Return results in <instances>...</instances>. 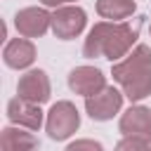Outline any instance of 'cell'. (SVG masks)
<instances>
[{"mask_svg": "<svg viewBox=\"0 0 151 151\" xmlns=\"http://www.w3.org/2000/svg\"><path fill=\"white\" fill-rule=\"evenodd\" d=\"M139 35V21L137 24H127V21H120V24H97L85 45H83V52L85 57H106V59H120L125 57V52L132 47V42L137 40Z\"/></svg>", "mask_w": 151, "mask_h": 151, "instance_id": "obj_1", "label": "cell"}, {"mask_svg": "<svg viewBox=\"0 0 151 151\" xmlns=\"http://www.w3.org/2000/svg\"><path fill=\"white\" fill-rule=\"evenodd\" d=\"M78 125H80V116L71 101H57L47 113V134L57 142L71 137L78 130Z\"/></svg>", "mask_w": 151, "mask_h": 151, "instance_id": "obj_2", "label": "cell"}, {"mask_svg": "<svg viewBox=\"0 0 151 151\" xmlns=\"http://www.w3.org/2000/svg\"><path fill=\"white\" fill-rule=\"evenodd\" d=\"M149 71H151V50L146 45H137L134 52L125 61H120V64L113 66V80H118L120 85H125V83L144 76Z\"/></svg>", "mask_w": 151, "mask_h": 151, "instance_id": "obj_3", "label": "cell"}, {"mask_svg": "<svg viewBox=\"0 0 151 151\" xmlns=\"http://www.w3.org/2000/svg\"><path fill=\"white\" fill-rule=\"evenodd\" d=\"M120 104H123V94L118 90H113V87H104L101 92H97L92 97H85V109H87L92 120L113 118L120 111Z\"/></svg>", "mask_w": 151, "mask_h": 151, "instance_id": "obj_4", "label": "cell"}, {"mask_svg": "<svg viewBox=\"0 0 151 151\" xmlns=\"http://www.w3.org/2000/svg\"><path fill=\"white\" fill-rule=\"evenodd\" d=\"M85 21L87 19H85V12L80 7H59L52 14V31L57 38L71 40L85 28Z\"/></svg>", "mask_w": 151, "mask_h": 151, "instance_id": "obj_5", "label": "cell"}, {"mask_svg": "<svg viewBox=\"0 0 151 151\" xmlns=\"http://www.w3.org/2000/svg\"><path fill=\"white\" fill-rule=\"evenodd\" d=\"M17 94L31 104H42L50 99V80L45 71H28L19 78Z\"/></svg>", "mask_w": 151, "mask_h": 151, "instance_id": "obj_6", "label": "cell"}, {"mask_svg": "<svg viewBox=\"0 0 151 151\" xmlns=\"http://www.w3.org/2000/svg\"><path fill=\"white\" fill-rule=\"evenodd\" d=\"M14 24H17V31L24 38H38L50 28L52 14H47L42 7H26V9H21L17 14Z\"/></svg>", "mask_w": 151, "mask_h": 151, "instance_id": "obj_7", "label": "cell"}, {"mask_svg": "<svg viewBox=\"0 0 151 151\" xmlns=\"http://www.w3.org/2000/svg\"><path fill=\"white\" fill-rule=\"evenodd\" d=\"M68 85L73 92H78L83 97H92L106 87V80H104L101 71H97L92 66H78L68 73Z\"/></svg>", "mask_w": 151, "mask_h": 151, "instance_id": "obj_8", "label": "cell"}, {"mask_svg": "<svg viewBox=\"0 0 151 151\" xmlns=\"http://www.w3.org/2000/svg\"><path fill=\"white\" fill-rule=\"evenodd\" d=\"M120 132L125 137H139L151 142V111L144 106H132L120 118Z\"/></svg>", "mask_w": 151, "mask_h": 151, "instance_id": "obj_9", "label": "cell"}, {"mask_svg": "<svg viewBox=\"0 0 151 151\" xmlns=\"http://www.w3.org/2000/svg\"><path fill=\"white\" fill-rule=\"evenodd\" d=\"M7 116L12 123L17 125H24L28 130H38L42 125V111H40V104H31L21 97L12 99L7 104Z\"/></svg>", "mask_w": 151, "mask_h": 151, "instance_id": "obj_10", "label": "cell"}, {"mask_svg": "<svg viewBox=\"0 0 151 151\" xmlns=\"http://www.w3.org/2000/svg\"><path fill=\"white\" fill-rule=\"evenodd\" d=\"M2 57H5V64H7L9 68H26V66H31L33 59H35V47H33V42L26 40V38H14V40L7 42Z\"/></svg>", "mask_w": 151, "mask_h": 151, "instance_id": "obj_11", "label": "cell"}, {"mask_svg": "<svg viewBox=\"0 0 151 151\" xmlns=\"http://www.w3.org/2000/svg\"><path fill=\"white\" fill-rule=\"evenodd\" d=\"M38 142L31 132H24L19 127H5L0 137V149L2 151H35Z\"/></svg>", "mask_w": 151, "mask_h": 151, "instance_id": "obj_12", "label": "cell"}, {"mask_svg": "<svg viewBox=\"0 0 151 151\" xmlns=\"http://www.w3.org/2000/svg\"><path fill=\"white\" fill-rule=\"evenodd\" d=\"M97 12L104 19H127L134 12L132 0H97Z\"/></svg>", "mask_w": 151, "mask_h": 151, "instance_id": "obj_13", "label": "cell"}, {"mask_svg": "<svg viewBox=\"0 0 151 151\" xmlns=\"http://www.w3.org/2000/svg\"><path fill=\"white\" fill-rule=\"evenodd\" d=\"M123 90H125V97L130 101H139V99L149 97L151 94V71L139 76V78H134V80H130V83H125Z\"/></svg>", "mask_w": 151, "mask_h": 151, "instance_id": "obj_14", "label": "cell"}, {"mask_svg": "<svg viewBox=\"0 0 151 151\" xmlns=\"http://www.w3.org/2000/svg\"><path fill=\"white\" fill-rule=\"evenodd\" d=\"M116 151H149V142H144L139 137H125L118 142Z\"/></svg>", "mask_w": 151, "mask_h": 151, "instance_id": "obj_15", "label": "cell"}, {"mask_svg": "<svg viewBox=\"0 0 151 151\" xmlns=\"http://www.w3.org/2000/svg\"><path fill=\"white\" fill-rule=\"evenodd\" d=\"M66 151H104L99 142H92V139H78L73 144L66 146Z\"/></svg>", "mask_w": 151, "mask_h": 151, "instance_id": "obj_16", "label": "cell"}, {"mask_svg": "<svg viewBox=\"0 0 151 151\" xmlns=\"http://www.w3.org/2000/svg\"><path fill=\"white\" fill-rule=\"evenodd\" d=\"M42 5H50V7H57V5H64V2H71V0H40Z\"/></svg>", "mask_w": 151, "mask_h": 151, "instance_id": "obj_17", "label": "cell"}, {"mask_svg": "<svg viewBox=\"0 0 151 151\" xmlns=\"http://www.w3.org/2000/svg\"><path fill=\"white\" fill-rule=\"evenodd\" d=\"M149 31H151V26H149Z\"/></svg>", "mask_w": 151, "mask_h": 151, "instance_id": "obj_18", "label": "cell"}]
</instances>
